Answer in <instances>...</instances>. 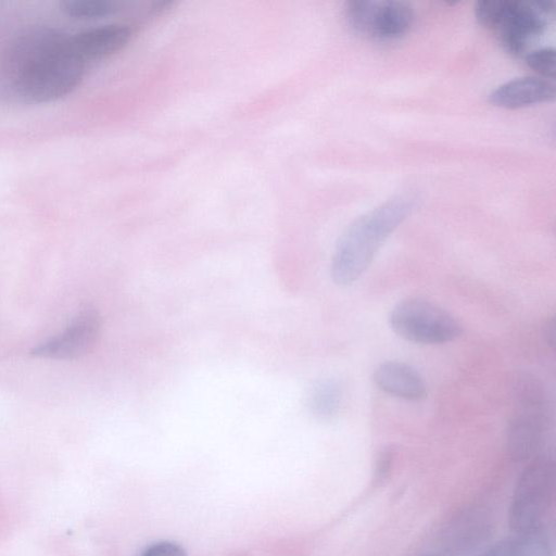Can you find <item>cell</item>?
I'll return each instance as SVG.
<instances>
[{
    "label": "cell",
    "mask_w": 556,
    "mask_h": 556,
    "mask_svg": "<svg viewBox=\"0 0 556 556\" xmlns=\"http://www.w3.org/2000/svg\"><path fill=\"white\" fill-rule=\"evenodd\" d=\"M86 66L72 49L71 35L52 26H29L4 51L0 91L15 104L52 102L78 87Z\"/></svg>",
    "instance_id": "1"
},
{
    "label": "cell",
    "mask_w": 556,
    "mask_h": 556,
    "mask_svg": "<svg viewBox=\"0 0 556 556\" xmlns=\"http://www.w3.org/2000/svg\"><path fill=\"white\" fill-rule=\"evenodd\" d=\"M416 204L412 193L397 194L354 219L339 237L330 275L333 282L346 287L368 268L387 238L410 214Z\"/></svg>",
    "instance_id": "2"
},
{
    "label": "cell",
    "mask_w": 556,
    "mask_h": 556,
    "mask_svg": "<svg viewBox=\"0 0 556 556\" xmlns=\"http://www.w3.org/2000/svg\"><path fill=\"white\" fill-rule=\"evenodd\" d=\"M552 12L553 4L546 1L482 0L475 5L478 23L516 56L523 55L544 33Z\"/></svg>",
    "instance_id": "3"
},
{
    "label": "cell",
    "mask_w": 556,
    "mask_h": 556,
    "mask_svg": "<svg viewBox=\"0 0 556 556\" xmlns=\"http://www.w3.org/2000/svg\"><path fill=\"white\" fill-rule=\"evenodd\" d=\"M554 458L536 455L520 472L508 509V525L514 534H527L545 527L555 498Z\"/></svg>",
    "instance_id": "4"
},
{
    "label": "cell",
    "mask_w": 556,
    "mask_h": 556,
    "mask_svg": "<svg viewBox=\"0 0 556 556\" xmlns=\"http://www.w3.org/2000/svg\"><path fill=\"white\" fill-rule=\"evenodd\" d=\"M389 325L402 339L418 344H442L462 334L460 324L437 304L409 298L397 302L390 311Z\"/></svg>",
    "instance_id": "5"
},
{
    "label": "cell",
    "mask_w": 556,
    "mask_h": 556,
    "mask_svg": "<svg viewBox=\"0 0 556 556\" xmlns=\"http://www.w3.org/2000/svg\"><path fill=\"white\" fill-rule=\"evenodd\" d=\"M345 18L359 35L378 41H393L409 31L414 11L404 1L354 0L345 5Z\"/></svg>",
    "instance_id": "6"
},
{
    "label": "cell",
    "mask_w": 556,
    "mask_h": 556,
    "mask_svg": "<svg viewBox=\"0 0 556 556\" xmlns=\"http://www.w3.org/2000/svg\"><path fill=\"white\" fill-rule=\"evenodd\" d=\"M101 316L97 309L86 306L80 309L67 328L50 340L34 348L37 357L52 359H76L90 353L101 331Z\"/></svg>",
    "instance_id": "7"
},
{
    "label": "cell",
    "mask_w": 556,
    "mask_h": 556,
    "mask_svg": "<svg viewBox=\"0 0 556 556\" xmlns=\"http://www.w3.org/2000/svg\"><path fill=\"white\" fill-rule=\"evenodd\" d=\"M547 424V407L517 406L505 435V445L511 460L520 463L538 455Z\"/></svg>",
    "instance_id": "8"
},
{
    "label": "cell",
    "mask_w": 556,
    "mask_h": 556,
    "mask_svg": "<svg viewBox=\"0 0 556 556\" xmlns=\"http://www.w3.org/2000/svg\"><path fill=\"white\" fill-rule=\"evenodd\" d=\"M132 29L122 23H110L71 36L76 56L86 65L121 51L131 39Z\"/></svg>",
    "instance_id": "9"
},
{
    "label": "cell",
    "mask_w": 556,
    "mask_h": 556,
    "mask_svg": "<svg viewBox=\"0 0 556 556\" xmlns=\"http://www.w3.org/2000/svg\"><path fill=\"white\" fill-rule=\"evenodd\" d=\"M554 84L542 77H519L493 89L489 100L503 109H520L554 99Z\"/></svg>",
    "instance_id": "10"
},
{
    "label": "cell",
    "mask_w": 556,
    "mask_h": 556,
    "mask_svg": "<svg viewBox=\"0 0 556 556\" xmlns=\"http://www.w3.org/2000/svg\"><path fill=\"white\" fill-rule=\"evenodd\" d=\"M372 378L380 390L396 397L419 401L427 395V383L421 374L401 361L381 363Z\"/></svg>",
    "instance_id": "11"
},
{
    "label": "cell",
    "mask_w": 556,
    "mask_h": 556,
    "mask_svg": "<svg viewBox=\"0 0 556 556\" xmlns=\"http://www.w3.org/2000/svg\"><path fill=\"white\" fill-rule=\"evenodd\" d=\"M480 556H554V547L544 527L535 532L514 534L497 542Z\"/></svg>",
    "instance_id": "12"
},
{
    "label": "cell",
    "mask_w": 556,
    "mask_h": 556,
    "mask_svg": "<svg viewBox=\"0 0 556 556\" xmlns=\"http://www.w3.org/2000/svg\"><path fill=\"white\" fill-rule=\"evenodd\" d=\"M342 397V387L337 380L332 378L321 379L311 390L308 406L316 419L330 421L340 412Z\"/></svg>",
    "instance_id": "13"
},
{
    "label": "cell",
    "mask_w": 556,
    "mask_h": 556,
    "mask_svg": "<svg viewBox=\"0 0 556 556\" xmlns=\"http://www.w3.org/2000/svg\"><path fill=\"white\" fill-rule=\"evenodd\" d=\"M60 8L67 16L76 20H94L113 14L117 10L110 0H64Z\"/></svg>",
    "instance_id": "14"
},
{
    "label": "cell",
    "mask_w": 556,
    "mask_h": 556,
    "mask_svg": "<svg viewBox=\"0 0 556 556\" xmlns=\"http://www.w3.org/2000/svg\"><path fill=\"white\" fill-rule=\"evenodd\" d=\"M526 64L542 78L555 77V50L551 47L535 49L526 53Z\"/></svg>",
    "instance_id": "15"
},
{
    "label": "cell",
    "mask_w": 556,
    "mask_h": 556,
    "mask_svg": "<svg viewBox=\"0 0 556 556\" xmlns=\"http://www.w3.org/2000/svg\"><path fill=\"white\" fill-rule=\"evenodd\" d=\"M396 458V448L393 445L383 446L377 454L374 466L372 480L375 484L383 483L390 476Z\"/></svg>",
    "instance_id": "16"
},
{
    "label": "cell",
    "mask_w": 556,
    "mask_h": 556,
    "mask_svg": "<svg viewBox=\"0 0 556 556\" xmlns=\"http://www.w3.org/2000/svg\"><path fill=\"white\" fill-rule=\"evenodd\" d=\"M140 556H187V554L179 544L163 541L148 546Z\"/></svg>",
    "instance_id": "17"
},
{
    "label": "cell",
    "mask_w": 556,
    "mask_h": 556,
    "mask_svg": "<svg viewBox=\"0 0 556 556\" xmlns=\"http://www.w3.org/2000/svg\"><path fill=\"white\" fill-rule=\"evenodd\" d=\"M555 316L548 317L543 326V336L545 339V342L547 345H549L552 349L555 346V337H556V329H555Z\"/></svg>",
    "instance_id": "18"
},
{
    "label": "cell",
    "mask_w": 556,
    "mask_h": 556,
    "mask_svg": "<svg viewBox=\"0 0 556 556\" xmlns=\"http://www.w3.org/2000/svg\"><path fill=\"white\" fill-rule=\"evenodd\" d=\"M421 556H430V555H421Z\"/></svg>",
    "instance_id": "19"
}]
</instances>
